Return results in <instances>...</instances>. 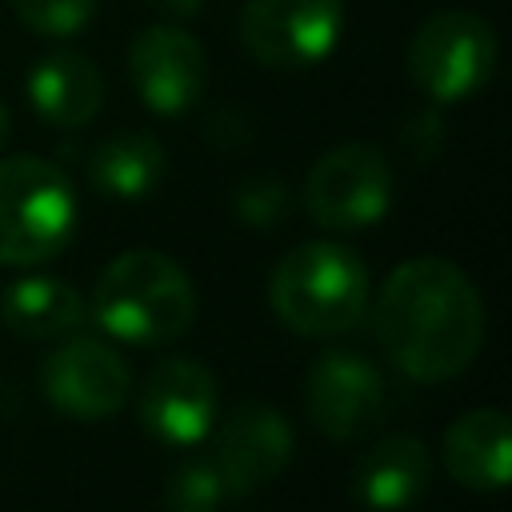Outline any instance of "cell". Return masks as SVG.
<instances>
[{"label":"cell","mask_w":512,"mask_h":512,"mask_svg":"<svg viewBox=\"0 0 512 512\" xmlns=\"http://www.w3.org/2000/svg\"><path fill=\"white\" fill-rule=\"evenodd\" d=\"M372 320L384 356L420 384L460 376L484 344V300L468 272L444 256L396 264Z\"/></svg>","instance_id":"6da1fadb"},{"label":"cell","mask_w":512,"mask_h":512,"mask_svg":"<svg viewBox=\"0 0 512 512\" xmlns=\"http://www.w3.org/2000/svg\"><path fill=\"white\" fill-rule=\"evenodd\" d=\"M92 316L120 344L160 348L192 328L196 288L168 252L128 248L100 272L92 288Z\"/></svg>","instance_id":"7a4b0ae2"},{"label":"cell","mask_w":512,"mask_h":512,"mask_svg":"<svg viewBox=\"0 0 512 512\" xmlns=\"http://www.w3.org/2000/svg\"><path fill=\"white\" fill-rule=\"evenodd\" d=\"M268 304L296 336H340L368 308V268L336 240L296 244L272 268Z\"/></svg>","instance_id":"3957f363"},{"label":"cell","mask_w":512,"mask_h":512,"mask_svg":"<svg viewBox=\"0 0 512 512\" xmlns=\"http://www.w3.org/2000/svg\"><path fill=\"white\" fill-rule=\"evenodd\" d=\"M76 188L44 156L0 160V264L32 268L60 256L76 232Z\"/></svg>","instance_id":"277c9868"},{"label":"cell","mask_w":512,"mask_h":512,"mask_svg":"<svg viewBox=\"0 0 512 512\" xmlns=\"http://www.w3.org/2000/svg\"><path fill=\"white\" fill-rule=\"evenodd\" d=\"M408 80L436 104L476 96L496 72V32L468 8L432 12L408 40Z\"/></svg>","instance_id":"5b68a950"},{"label":"cell","mask_w":512,"mask_h":512,"mask_svg":"<svg viewBox=\"0 0 512 512\" xmlns=\"http://www.w3.org/2000/svg\"><path fill=\"white\" fill-rule=\"evenodd\" d=\"M300 200L320 228H372L392 208V164L376 144H336L308 168Z\"/></svg>","instance_id":"8992f818"},{"label":"cell","mask_w":512,"mask_h":512,"mask_svg":"<svg viewBox=\"0 0 512 512\" xmlns=\"http://www.w3.org/2000/svg\"><path fill=\"white\" fill-rule=\"evenodd\" d=\"M344 36V0H244L240 44L264 68H312Z\"/></svg>","instance_id":"52a82bcc"},{"label":"cell","mask_w":512,"mask_h":512,"mask_svg":"<svg viewBox=\"0 0 512 512\" xmlns=\"http://www.w3.org/2000/svg\"><path fill=\"white\" fill-rule=\"evenodd\" d=\"M40 388L48 404L72 420H108L128 404L132 368L112 344L76 336L44 356Z\"/></svg>","instance_id":"ba28073f"},{"label":"cell","mask_w":512,"mask_h":512,"mask_svg":"<svg viewBox=\"0 0 512 512\" xmlns=\"http://www.w3.org/2000/svg\"><path fill=\"white\" fill-rule=\"evenodd\" d=\"M128 80L156 116H184L208 84L204 44L176 24H148L128 44Z\"/></svg>","instance_id":"9c48e42d"},{"label":"cell","mask_w":512,"mask_h":512,"mask_svg":"<svg viewBox=\"0 0 512 512\" xmlns=\"http://www.w3.org/2000/svg\"><path fill=\"white\" fill-rule=\"evenodd\" d=\"M220 388L216 376L192 356L160 360L140 384V424L152 440L168 448H196L216 428Z\"/></svg>","instance_id":"30bf717a"},{"label":"cell","mask_w":512,"mask_h":512,"mask_svg":"<svg viewBox=\"0 0 512 512\" xmlns=\"http://www.w3.org/2000/svg\"><path fill=\"white\" fill-rule=\"evenodd\" d=\"M304 408L324 436L352 440L376 424L384 408V376L368 356L352 348H328L308 368Z\"/></svg>","instance_id":"8fae6325"},{"label":"cell","mask_w":512,"mask_h":512,"mask_svg":"<svg viewBox=\"0 0 512 512\" xmlns=\"http://www.w3.org/2000/svg\"><path fill=\"white\" fill-rule=\"evenodd\" d=\"M296 436L280 408L272 404H240L216 432L212 464L224 476L228 496H244L276 480L292 460Z\"/></svg>","instance_id":"7c38bea8"},{"label":"cell","mask_w":512,"mask_h":512,"mask_svg":"<svg viewBox=\"0 0 512 512\" xmlns=\"http://www.w3.org/2000/svg\"><path fill=\"white\" fill-rule=\"evenodd\" d=\"M432 480V456L420 436L396 432L368 448L352 468V500L364 512H404Z\"/></svg>","instance_id":"4fadbf2b"},{"label":"cell","mask_w":512,"mask_h":512,"mask_svg":"<svg viewBox=\"0 0 512 512\" xmlns=\"http://www.w3.org/2000/svg\"><path fill=\"white\" fill-rule=\"evenodd\" d=\"M24 92L44 124L84 128L88 120H96V112L104 104V76L84 52L52 48L28 68Z\"/></svg>","instance_id":"5bb4252c"},{"label":"cell","mask_w":512,"mask_h":512,"mask_svg":"<svg viewBox=\"0 0 512 512\" xmlns=\"http://www.w3.org/2000/svg\"><path fill=\"white\" fill-rule=\"evenodd\" d=\"M512 436L500 408H468L444 428V468L460 488L500 492L508 484Z\"/></svg>","instance_id":"9a60e30c"},{"label":"cell","mask_w":512,"mask_h":512,"mask_svg":"<svg viewBox=\"0 0 512 512\" xmlns=\"http://www.w3.org/2000/svg\"><path fill=\"white\" fill-rule=\"evenodd\" d=\"M0 320L24 340H56L84 320V300L68 280L20 276L0 296Z\"/></svg>","instance_id":"2e32d148"},{"label":"cell","mask_w":512,"mask_h":512,"mask_svg":"<svg viewBox=\"0 0 512 512\" xmlns=\"http://www.w3.org/2000/svg\"><path fill=\"white\" fill-rule=\"evenodd\" d=\"M88 180L108 200H144L164 180V148L148 132H116L96 144Z\"/></svg>","instance_id":"e0dca14e"},{"label":"cell","mask_w":512,"mask_h":512,"mask_svg":"<svg viewBox=\"0 0 512 512\" xmlns=\"http://www.w3.org/2000/svg\"><path fill=\"white\" fill-rule=\"evenodd\" d=\"M228 488L224 476L216 472L212 460H188L172 472L168 488H164V504L168 512H220Z\"/></svg>","instance_id":"ac0fdd59"},{"label":"cell","mask_w":512,"mask_h":512,"mask_svg":"<svg viewBox=\"0 0 512 512\" xmlns=\"http://www.w3.org/2000/svg\"><path fill=\"white\" fill-rule=\"evenodd\" d=\"M12 12L24 28L48 40L76 36L96 16V0H12Z\"/></svg>","instance_id":"d6986e66"},{"label":"cell","mask_w":512,"mask_h":512,"mask_svg":"<svg viewBox=\"0 0 512 512\" xmlns=\"http://www.w3.org/2000/svg\"><path fill=\"white\" fill-rule=\"evenodd\" d=\"M288 208H292V196H288V188H284L276 176H252V180H244V184L236 188V196H232L236 220H240L244 228H256V232L276 228V224L288 216Z\"/></svg>","instance_id":"ffe728a7"},{"label":"cell","mask_w":512,"mask_h":512,"mask_svg":"<svg viewBox=\"0 0 512 512\" xmlns=\"http://www.w3.org/2000/svg\"><path fill=\"white\" fill-rule=\"evenodd\" d=\"M208 0H148L152 12H160L164 20H196L204 12Z\"/></svg>","instance_id":"44dd1931"},{"label":"cell","mask_w":512,"mask_h":512,"mask_svg":"<svg viewBox=\"0 0 512 512\" xmlns=\"http://www.w3.org/2000/svg\"><path fill=\"white\" fill-rule=\"evenodd\" d=\"M8 132H12V116H8V108L0 104V148H4V140H8Z\"/></svg>","instance_id":"7402d4cb"}]
</instances>
